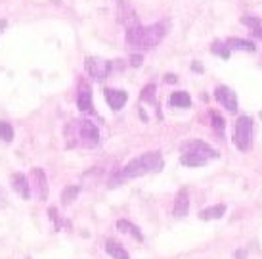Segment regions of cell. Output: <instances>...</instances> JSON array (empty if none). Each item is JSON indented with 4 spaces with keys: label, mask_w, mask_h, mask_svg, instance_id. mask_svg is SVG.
<instances>
[{
    "label": "cell",
    "mask_w": 262,
    "mask_h": 259,
    "mask_svg": "<svg viewBox=\"0 0 262 259\" xmlns=\"http://www.w3.org/2000/svg\"><path fill=\"white\" fill-rule=\"evenodd\" d=\"M6 206V196H4V190H2V186H0V207Z\"/></svg>",
    "instance_id": "29"
},
{
    "label": "cell",
    "mask_w": 262,
    "mask_h": 259,
    "mask_svg": "<svg viewBox=\"0 0 262 259\" xmlns=\"http://www.w3.org/2000/svg\"><path fill=\"white\" fill-rule=\"evenodd\" d=\"M103 248H105V252L110 253L113 259H130V255H128V252L124 250L123 246L119 244V242H115V240H105V244H103Z\"/></svg>",
    "instance_id": "14"
},
{
    "label": "cell",
    "mask_w": 262,
    "mask_h": 259,
    "mask_svg": "<svg viewBox=\"0 0 262 259\" xmlns=\"http://www.w3.org/2000/svg\"><path fill=\"white\" fill-rule=\"evenodd\" d=\"M180 162H182V165H189V167H201V165L207 163V160L195 154H184L180 157Z\"/></svg>",
    "instance_id": "21"
},
{
    "label": "cell",
    "mask_w": 262,
    "mask_h": 259,
    "mask_svg": "<svg viewBox=\"0 0 262 259\" xmlns=\"http://www.w3.org/2000/svg\"><path fill=\"white\" fill-rule=\"evenodd\" d=\"M165 81H167V83H176V75H172V73L165 75Z\"/></svg>",
    "instance_id": "32"
},
{
    "label": "cell",
    "mask_w": 262,
    "mask_h": 259,
    "mask_svg": "<svg viewBox=\"0 0 262 259\" xmlns=\"http://www.w3.org/2000/svg\"><path fill=\"white\" fill-rule=\"evenodd\" d=\"M105 100H107L111 110L119 111L121 108H124V104H126V100H128V94H126L124 90L105 89Z\"/></svg>",
    "instance_id": "12"
},
{
    "label": "cell",
    "mask_w": 262,
    "mask_h": 259,
    "mask_svg": "<svg viewBox=\"0 0 262 259\" xmlns=\"http://www.w3.org/2000/svg\"><path fill=\"white\" fill-rule=\"evenodd\" d=\"M214 96H216V100H219L230 113H235V111H237V98H235V92H233L232 89L219 87L216 92H214Z\"/></svg>",
    "instance_id": "11"
},
{
    "label": "cell",
    "mask_w": 262,
    "mask_h": 259,
    "mask_svg": "<svg viewBox=\"0 0 262 259\" xmlns=\"http://www.w3.org/2000/svg\"><path fill=\"white\" fill-rule=\"evenodd\" d=\"M66 141L69 148H96L100 131L90 119H73L66 125Z\"/></svg>",
    "instance_id": "1"
},
{
    "label": "cell",
    "mask_w": 262,
    "mask_h": 259,
    "mask_svg": "<svg viewBox=\"0 0 262 259\" xmlns=\"http://www.w3.org/2000/svg\"><path fill=\"white\" fill-rule=\"evenodd\" d=\"M211 52H214V54H219V56H222L224 59H228L230 58V48L224 45V43H212V46H211Z\"/></svg>",
    "instance_id": "24"
},
{
    "label": "cell",
    "mask_w": 262,
    "mask_h": 259,
    "mask_svg": "<svg viewBox=\"0 0 262 259\" xmlns=\"http://www.w3.org/2000/svg\"><path fill=\"white\" fill-rule=\"evenodd\" d=\"M79 194H80V186H77V185L66 186V188L61 190V204H63V206L73 204V202L79 198Z\"/></svg>",
    "instance_id": "19"
},
{
    "label": "cell",
    "mask_w": 262,
    "mask_h": 259,
    "mask_svg": "<svg viewBox=\"0 0 262 259\" xmlns=\"http://www.w3.org/2000/svg\"><path fill=\"white\" fill-rule=\"evenodd\" d=\"M48 217H50V221L54 223V229L56 230H61L63 227H69V223H67L66 219H61V217H59L56 207H50V209H48Z\"/></svg>",
    "instance_id": "22"
},
{
    "label": "cell",
    "mask_w": 262,
    "mask_h": 259,
    "mask_svg": "<svg viewBox=\"0 0 262 259\" xmlns=\"http://www.w3.org/2000/svg\"><path fill=\"white\" fill-rule=\"evenodd\" d=\"M191 69H193V71H203V67L199 66V64H193V66H191Z\"/></svg>",
    "instance_id": "33"
},
{
    "label": "cell",
    "mask_w": 262,
    "mask_h": 259,
    "mask_svg": "<svg viewBox=\"0 0 262 259\" xmlns=\"http://www.w3.org/2000/svg\"><path fill=\"white\" fill-rule=\"evenodd\" d=\"M247 257V252H243V250H237L235 252V259H245Z\"/></svg>",
    "instance_id": "31"
},
{
    "label": "cell",
    "mask_w": 262,
    "mask_h": 259,
    "mask_svg": "<svg viewBox=\"0 0 262 259\" xmlns=\"http://www.w3.org/2000/svg\"><path fill=\"white\" fill-rule=\"evenodd\" d=\"M8 29V19H0V35Z\"/></svg>",
    "instance_id": "30"
},
{
    "label": "cell",
    "mask_w": 262,
    "mask_h": 259,
    "mask_svg": "<svg viewBox=\"0 0 262 259\" xmlns=\"http://www.w3.org/2000/svg\"><path fill=\"white\" fill-rule=\"evenodd\" d=\"M165 25L155 23L151 27H132L126 31V45L136 48V50H151L159 45L165 37Z\"/></svg>",
    "instance_id": "3"
},
{
    "label": "cell",
    "mask_w": 262,
    "mask_h": 259,
    "mask_svg": "<svg viewBox=\"0 0 262 259\" xmlns=\"http://www.w3.org/2000/svg\"><path fill=\"white\" fill-rule=\"evenodd\" d=\"M117 229L123 230V232H126V234H130V236L136 238L138 242H142V240H144V236H142V232H140L138 227H136V225H132L130 221H126V219H119V221H117Z\"/></svg>",
    "instance_id": "16"
},
{
    "label": "cell",
    "mask_w": 262,
    "mask_h": 259,
    "mask_svg": "<svg viewBox=\"0 0 262 259\" xmlns=\"http://www.w3.org/2000/svg\"><path fill=\"white\" fill-rule=\"evenodd\" d=\"M27 259H31V257H27Z\"/></svg>",
    "instance_id": "36"
},
{
    "label": "cell",
    "mask_w": 262,
    "mask_h": 259,
    "mask_svg": "<svg viewBox=\"0 0 262 259\" xmlns=\"http://www.w3.org/2000/svg\"><path fill=\"white\" fill-rule=\"evenodd\" d=\"M174 215L176 217H186L189 211V198H188V192L186 190H180V192L176 194V200H174Z\"/></svg>",
    "instance_id": "13"
},
{
    "label": "cell",
    "mask_w": 262,
    "mask_h": 259,
    "mask_svg": "<svg viewBox=\"0 0 262 259\" xmlns=\"http://www.w3.org/2000/svg\"><path fill=\"white\" fill-rule=\"evenodd\" d=\"M142 100L144 102H155V85H146L142 90Z\"/></svg>",
    "instance_id": "25"
},
{
    "label": "cell",
    "mask_w": 262,
    "mask_h": 259,
    "mask_svg": "<svg viewBox=\"0 0 262 259\" xmlns=\"http://www.w3.org/2000/svg\"><path fill=\"white\" fill-rule=\"evenodd\" d=\"M10 185H12V190H14L19 198H23V200H31V198H33L29 177H27L25 173H12V175H10Z\"/></svg>",
    "instance_id": "10"
},
{
    "label": "cell",
    "mask_w": 262,
    "mask_h": 259,
    "mask_svg": "<svg viewBox=\"0 0 262 259\" xmlns=\"http://www.w3.org/2000/svg\"><path fill=\"white\" fill-rule=\"evenodd\" d=\"M241 23L243 25H247V27H251V29H255V27H258L260 25V19L258 17H241Z\"/></svg>",
    "instance_id": "26"
},
{
    "label": "cell",
    "mask_w": 262,
    "mask_h": 259,
    "mask_svg": "<svg viewBox=\"0 0 262 259\" xmlns=\"http://www.w3.org/2000/svg\"><path fill=\"white\" fill-rule=\"evenodd\" d=\"M230 50H247V52H255L256 50V46L251 43V41H243V38H235V37H232V38H228L224 43Z\"/></svg>",
    "instance_id": "15"
},
{
    "label": "cell",
    "mask_w": 262,
    "mask_h": 259,
    "mask_svg": "<svg viewBox=\"0 0 262 259\" xmlns=\"http://www.w3.org/2000/svg\"><path fill=\"white\" fill-rule=\"evenodd\" d=\"M182 152L184 154H195L201 155L205 160H211V157H219V152L209 146L207 142L203 141H188L182 144Z\"/></svg>",
    "instance_id": "9"
},
{
    "label": "cell",
    "mask_w": 262,
    "mask_h": 259,
    "mask_svg": "<svg viewBox=\"0 0 262 259\" xmlns=\"http://www.w3.org/2000/svg\"><path fill=\"white\" fill-rule=\"evenodd\" d=\"M170 106H174V108H189L191 106V98H189L188 92L176 90V92L170 94Z\"/></svg>",
    "instance_id": "18"
},
{
    "label": "cell",
    "mask_w": 262,
    "mask_h": 259,
    "mask_svg": "<svg viewBox=\"0 0 262 259\" xmlns=\"http://www.w3.org/2000/svg\"><path fill=\"white\" fill-rule=\"evenodd\" d=\"M14 136H15V131L14 127H12V123L6 121V119H0V141L10 144V142L14 141Z\"/></svg>",
    "instance_id": "20"
},
{
    "label": "cell",
    "mask_w": 262,
    "mask_h": 259,
    "mask_svg": "<svg viewBox=\"0 0 262 259\" xmlns=\"http://www.w3.org/2000/svg\"><path fill=\"white\" fill-rule=\"evenodd\" d=\"M161 169V155L159 152H146V154L134 157L132 162H128L123 169L117 173L115 178H111L110 186H117L119 183H123L126 178H136L146 175L149 171H157Z\"/></svg>",
    "instance_id": "2"
},
{
    "label": "cell",
    "mask_w": 262,
    "mask_h": 259,
    "mask_svg": "<svg viewBox=\"0 0 262 259\" xmlns=\"http://www.w3.org/2000/svg\"><path fill=\"white\" fill-rule=\"evenodd\" d=\"M130 66L132 67L142 66V56H140V54H132V56H130Z\"/></svg>",
    "instance_id": "27"
},
{
    "label": "cell",
    "mask_w": 262,
    "mask_h": 259,
    "mask_svg": "<svg viewBox=\"0 0 262 259\" xmlns=\"http://www.w3.org/2000/svg\"><path fill=\"white\" fill-rule=\"evenodd\" d=\"M84 69H86L88 77H92L96 81H102L113 71V62L96 58V56H86L84 58Z\"/></svg>",
    "instance_id": "6"
},
{
    "label": "cell",
    "mask_w": 262,
    "mask_h": 259,
    "mask_svg": "<svg viewBox=\"0 0 262 259\" xmlns=\"http://www.w3.org/2000/svg\"><path fill=\"white\" fill-rule=\"evenodd\" d=\"M77 108L82 113H92L94 111V104H92V89L88 85L86 79H80L79 87H77Z\"/></svg>",
    "instance_id": "8"
},
{
    "label": "cell",
    "mask_w": 262,
    "mask_h": 259,
    "mask_svg": "<svg viewBox=\"0 0 262 259\" xmlns=\"http://www.w3.org/2000/svg\"><path fill=\"white\" fill-rule=\"evenodd\" d=\"M253 31V37H256L258 41H262V25H258V27H255V29H251Z\"/></svg>",
    "instance_id": "28"
},
{
    "label": "cell",
    "mask_w": 262,
    "mask_h": 259,
    "mask_svg": "<svg viewBox=\"0 0 262 259\" xmlns=\"http://www.w3.org/2000/svg\"><path fill=\"white\" fill-rule=\"evenodd\" d=\"M224 213H226V206L224 204H219V206H211V207H207V209H203V211L199 213V217H201L203 221H211V219H220Z\"/></svg>",
    "instance_id": "17"
},
{
    "label": "cell",
    "mask_w": 262,
    "mask_h": 259,
    "mask_svg": "<svg viewBox=\"0 0 262 259\" xmlns=\"http://www.w3.org/2000/svg\"><path fill=\"white\" fill-rule=\"evenodd\" d=\"M117 19L123 23L126 29H132V27H138V14L132 6L130 0H117Z\"/></svg>",
    "instance_id": "7"
},
{
    "label": "cell",
    "mask_w": 262,
    "mask_h": 259,
    "mask_svg": "<svg viewBox=\"0 0 262 259\" xmlns=\"http://www.w3.org/2000/svg\"><path fill=\"white\" fill-rule=\"evenodd\" d=\"M233 142L241 152H247L253 144V121L247 115H241L233 129Z\"/></svg>",
    "instance_id": "4"
},
{
    "label": "cell",
    "mask_w": 262,
    "mask_h": 259,
    "mask_svg": "<svg viewBox=\"0 0 262 259\" xmlns=\"http://www.w3.org/2000/svg\"><path fill=\"white\" fill-rule=\"evenodd\" d=\"M211 125L219 134H224L226 123H224V117L220 115L219 111H211Z\"/></svg>",
    "instance_id": "23"
},
{
    "label": "cell",
    "mask_w": 262,
    "mask_h": 259,
    "mask_svg": "<svg viewBox=\"0 0 262 259\" xmlns=\"http://www.w3.org/2000/svg\"><path fill=\"white\" fill-rule=\"evenodd\" d=\"M52 2H54V4H59V0H52Z\"/></svg>",
    "instance_id": "34"
},
{
    "label": "cell",
    "mask_w": 262,
    "mask_h": 259,
    "mask_svg": "<svg viewBox=\"0 0 262 259\" xmlns=\"http://www.w3.org/2000/svg\"><path fill=\"white\" fill-rule=\"evenodd\" d=\"M260 117H262V111H260Z\"/></svg>",
    "instance_id": "35"
},
{
    "label": "cell",
    "mask_w": 262,
    "mask_h": 259,
    "mask_svg": "<svg viewBox=\"0 0 262 259\" xmlns=\"http://www.w3.org/2000/svg\"><path fill=\"white\" fill-rule=\"evenodd\" d=\"M29 185H31V192L37 198L38 202H46L48 196H50V185H48V177L44 173L42 167H33L29 171Z\"/></svg>",
    "instance_id": "5"
}]
</instances>
